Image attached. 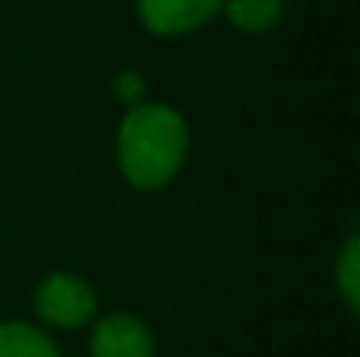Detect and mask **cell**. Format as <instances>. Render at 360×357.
<instances>
[{
    "mask_svg": "<svg viewBox=\"0 0 360 357\" xmlns=\"http://www.w3.org/2000/svg\"><path fill=\"white\" fill-rule=\"evenodd\" d=\"M224 10H228L231 22H234L237 29L259 35V32H269L278 25L281 0H228Z\"/></svg>",
    "mask_w": 360,
    "mask_h": 357,
    "instance_id": "cell-6",
    "label": "cell"
},
{
    "mask_svg": "<svg viewBox=\"0 0 360 357\" xmlns=\"http://www.w3.org/2000/svg\"><path fill=\"white\" fill-rule=\"evenodd\" d=\"M35 310L48 326L57 329H76L92 320L95 313V291L89 282L67 272L48 275L35 291Z\"/></svg>",
    "mask_w": 360,
    "mask_h": 357,
    "instance_id": "cell-2",
    "label": "cell"
},
{
    "mask_svg": "<svg viewBox=\"0 0 360 357\" xmlns=\"http://www.w3.org/2000/svg\"><path fill=\"white\" fill-rule=\"evenodd\" d=\"M190 133L177 111L165 105H133L117 133V162L139 190H158L180 171Z\"/></svg>",
    "mask_w": 360,
    "mask_h": 357,
    "instance_id": "cell-1",
    "label": "cell"
},
{
    "mask_svg": "<svg viewBox=\"0 0 360 357\" xmlns=\"http://www.w3.org/2000/svg\"><path fill=\"white\" fill-rule=\"evenodd\" d=\"M117 95L130 105H139V95H143V82H139L136 73H124L117 79Z\"/></svg>",
    "mask_w": 360,
    "mask_h": 357,
    "instance_id": "cell-8",
    "label": "cell"
},
{
    "mask_svg": "<svg viewBox=\"0 0 360 357\" xmlns=\"http://www.w3.org/2000/svg\"><path fill=\"white\" fill-rule=\"evenodd\" d=\"M224 0H139V16L155 35H184L209 22Z\"/></svg>",
    "mask_w": 360,
    "mask_h": 357,
    "instance_id": "cell-3",
    "label": "cell"
},
{
    "mask_svg": "<svg viewBox=\"0 0 360 357\" xmlns=\"http://www.w3.org/2000/svg\"><path fill=\"white\" fill-rule=\"evenodd\" d=\"M335 278H338V291H342L348 310H357L360 304V240L351 238L342 250V259L335 266Z\"/></svg>",
    "mask_w": 360,
    "mask_h": 357,
    "instance_id": "cell-7",
    "label": "cell"
},
{
    "mask_svg": "<svg viewBox=\"0 0 360 357\" xmlns=\"http://www.w3.org/2000/svg\"><path fill=\"white\" fill-rule=\"evenodd\" d=\"M92 357H155V342L136 316L114 313L95 326Z\"/></svg>",
    "mask_w": 360,
    "mask_h": 357,
    "instance_id": "cell-4",
    "label": "cell"
},
{
    "mask_svg": "<svg viewBox=\"0 0 360 357\" xmlns=\"http://www.w3.org/2000/svg\"><path fill=\"white\" fill-rule=\"evenodd\" d=\"M0 357H60L48 332L29 323H4L0 326Z\"/></svg>",
    "mask_w": 360,
    "mask_h": 357,
    "instance_id": "cell-5",
    "label": "cell"
}]
</instances>
